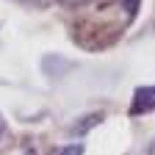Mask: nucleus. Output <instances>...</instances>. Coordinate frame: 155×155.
I'll use <instances>...</instances> for the list:
<instances>
[{
  "instance_id": "obj_5",
  "label": "nucleus",
  "mask_w": 155,
  "mask_h": 155,
  "mask_svg": "<svg viewBox=\"0 0 155 155\" xmlns=\"http://www.w3.org/2000/svg\"><path fill=\"white\" fill-rule=\"evenodd\" d=\"M58 3H64V6H83V3H89V0H58Z\"/></svg>"
},
{
  "instance_id": "obj_3",
  "label": "nucleus",
  "mask_w": 155,
  "mask_h": 155,
  "mask_svg": "<svg viewBox=\"0 0 155 155\" xmlns=\"http://www.w3.org/2000/svg\"><path fill=\"white\" fill-rule=\"evenodd\" d=\"M53 155H83V144H67L61 150H55Z\"/></svg>"
},
{
  "instance_id": "obj_2",
  "label": "nucleus",
  "mask_w": 155,
  "mask_h": 155,
  "mask_svg": "<svg viewBox=\"0 0 155 155\" xmlns=\"http://www.w3.org/2000/svg\"><path fill=\"white\" fill-rule=\"evenodd\" d=\"M97 122H103V114H89V116H83V119H81V125L72 127V133H86V130L94 127Z\"/></svg>"
},
{
  "instance_id": "obj_1",
  "label": "nucleus",
  "mask_w": 155,
  "mask_h": 155,
  "mask_svg": "<svg viewBox=\"0 0 155 155\" xmlns=\"http://www.w3.org/2000/svg\"><path fill=\"white\" fill-rule=\"evenodd\" d=\"M150 111H155V86H141V89H136V94H133L130 114L141 116V114H150Z\"/></svg>"
},
{
  "instance_id": "obj_7",
  "label": "nucleus",
  "mask_w": 155,
  "mask_h": 155,
  "mask_svg": "<svg viewBox=\"0 0 155 155\" xmlns=\"http://www.w3.org/2000/svg\"><path fill=\"white\" fill-rule=\"evenodd\" d=\"M25 155H33V152H25Z\"/></svg>"
},
{
  "instance_id": "obj_6",
  "label": "nucleus",
  "mask_w": 155,
  "mask_h": 155,
  "mask_svg": "<svg viewBox=\"0 0 155 155\" xmlns=\"http://www.w3.org/2000/svg\"><path fill=\"white\" fill-rule=\"evenodd\" d=\"M3 133H6V122H3V116H0V139H3Z\"/></svg>"
},
{
  "instance_id": "obj_4",
  "label": "nucleus",
  "mask_w": 155,
  "mask_h": 155,
  "mask_svg": "<svg viewBox=\"0 0 155 155\" xmlns=\"http://www.w3.org/2000/svg\"><path fill=\"white\" fill-rule=\"evenodd\" d=\"M136 8H139V0H127V14H130V17L136 14Z\"/></svg>"
}]
</instances>
